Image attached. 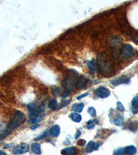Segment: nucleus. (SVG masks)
Listing matches in <instances>:
<instances>
[{
    "mask_svg": "<svg viewBox=\"0 0 138 155\" xmlns=\"http://www.w3.org/2000/svg\"><path fill=\"white\" fill-rule=\"evenodd\" d=\"M117 110H119V111L120 112H122L124 110V107L123 106V104L120 101H118V102L117 103Z\"/></svg>",
    "mask_w": 138,
    "mask_h": 155,
    "instance_id": "nucleus-26",
    "label": "nucleus"
},
{
    "mask_svg": "<svg viewBox=\"0 0 138 155\" xmlns=\"http://www.w3.org/2000/svg\"><path fill=\"white\" fill-rule=\"evenodd\" d=\"M84 108V104L83 103H75L72 106V110L76 112H81Z\"/></svg>",
    "mask_w": 138,
    "mask_h": 155,
    "instance_id": "nucleus-16",
    "label": "nucleus"
},
{
    "mask_svg": "<svg viewBox=\"0 0 138 155\" xmlns=\"http://www.w3.org/2000/svg\"><path fill=\"white\" fill-rule=\"evenodd\" d=\"M60 134V128L58 125H55L50 130V134L53 137H57Z\"/></svg>",
    "mask_w": 138,
    "mask_h": 155,
    "instance_id": "nucleus-13",
    "label": "nucleus"
},
{
    "mask_svg": "<svg viewBox=\"0 0 138 155\" xmlns=\"http://www.w3.org/2000/svg\"><path fill=\"white\" fill-rule=\"evenodd\" d=\"M48 107L52 110H55L57 109L58 105H57V101L55 99H53L50 101L49 103H48Z\"/></svg>",
    "mask_w": 138,
    "mask_h": 155,
    "instance_id": "nucleus-21",
    "label": "nucleus"
},
{
    "mask_svg": "<svg viewBox=\"0 0 138 155\" xmlns=\"http://www.w3.org/2000/svg\"><path fill=\"white\" fill-rule=\"evenodd\" d=\"M31 150H32L33 152L35 153V154H40L42 153V150H41V145L39 143H33L31 145Z\"/></svg>",
    "mask_w": 138,
    "mask_h": 155,
    "instance_id": "nucleus-14",
    "label": "nucleus"
},
{
    "mask_svg": "<svg viewBox=\"0 0 138 155\" xmlns=\"http://www.w3.org/2000/svg\"><path fill=\"white\" fill-rule=\"evenodd\" d=\"M0 155H7V154L6 152H3V151L1 150V152H0Z\"/></svg>",
    "mask_w": 138,
    "mask_h": 155,
    "instance_id": "nucleus-34",
    "label": "nucleus"
},
{
    "mask_svg": "<svg viewBox=\"0 0 138 155\" xmlns=\"http://www.w3.org/2000/svg\"><path fill=\"white\" fill-rule=\"evenodd\" d=\"M88 82H89V79L86 77L81 76L76 81V88L79 90L82 89L83 88H84L86 86Z\"/></svg>",
    "mask_w": 138,
    "mask_h": 155,
    "instance_id": "nucleus-8",
    "label": "nucleus"
},
{
    "mask_svg": "<svg viewBox=\"0 0 138 155\" xmlns=\"http://www.w3.org/2000/svg\"><path fill=\"white\" fill-rule=\"evenodd\" d=\"M48 135V130H46L45 131V132H43V133L41 134L40 136H37V138H35V141H39V140H42L43 139H44V138L46 137V136H47Z\"/></svg>",
    "mask_w": 138,
    "mask_h": 155,
    "instance_id": "nucleus-25",
    "label": "nucleus"
},
{
    "mask_svg": "<svg viewBox=\"0 0 138 155\" xmlns=\"http://www.w3.org/2000/svg\"><path fill=\"white\" fill-rule=\"evenodd\" d=\"M123 121H124V117L121 114H118L117 117L113 119V123L117 126H122L123 124Z\"/></svg>",
    "mask_w": 138,
    "mask_h": 155,
    "instance_id": "nucleus-18",
    "label": "nucleus"
},
{
    "mask_svg": "<svg viewBox=\"0 0 138 155\" xmlns=\"http://www.w3.org/2000/svg\"><path fill=\"white\" fill-rule=\"evenodd\" d=\"M26 117L23 112L20 111L17 112L16 114H15L13 119L7 125L5 130L1 134V139H3V138L9 135L13 131L17 128L19 126H20L26 121Z\"/></svg>",
    "mask_w": 138,
    "mask_h": 155,
    "instance_id": "nucleus-1",
    "label": "nucleus"
},
{
    "mask_svg": "<svg viewBox=\"0 0 138 155\" xmlns=\"http://www.w3.org/2000/svg\"><path fill=\"white\" fill-rule=\"evenodd\" d=\"M70 101L69 100H64V101H63L62 103H61V106L60 107V108H63V107H65V106H67L70 103Z\"/></svg>",
    "mask_w": 138,
    "mask_h": 155,
    "instance_id": "nucleus-28",
    "label": "nucleus"
},
{
    "mask_svg": "<svg viewBox=\"0 0 138 155\" xmlns=\"http://www.w3.org/2000/svg\"><path fill=\"white\" fill-rule=\"evenodd\" d=\"M88 112H89V114L93 117H95L97 114L95 108H93V107H90V108H89V109H88Z\"/></svg>",
    "mask_w": 138,
    "mask_h": 155,
    "instance_id": "nucleus-23",
    "label": "nucleus"
},
{
    "mask_svg": "<svg viewBox=\"0 0 138 155\" xmlns=\"http://www.w3.org/2000/svg\"><path fill=\"white\" fill-rule=\"evenodd\" d=\"M76 153V148L75 147H68L64 148L61 151V155H74Z\"/></svg>",
    "mask_w": 138,
    "mask_h": 155,
    "instance_id": "nucleus-11",
    "label": "nucleus"
},
{
    "mask_svg": "<svg viewBox=\"0 0 138 155\" xmlns=\"http://www.w3.org/2000/svg\"><path fill=\"white\" fill-rule=\"evenodd\" d=\"M80 135H81V131H80L79 130H78L77 131V132H76L75 135V139H77Z\"/></svg>",
    "mask_w": 138,
    "mask_h": 155,
    "instance_id": "nucleus-31",
    "label": "nucleus"
},
{
    "mask_svg": "<svg viewBox=\"0 0 138 155\" xmlns=\"http://www.w3.org/2000/svg\"><path fill=\"white\" fill-rule=\"evenodd\" d=\"M87 66L89 67V70L92 72V73H96L98 70V63L93 60L88 61L87 62Z\"/></svg>",
    "mask_w": 138,
    "mask_h": 155,
    "instance_id": "nucleus-10",
    "label": "nucleus"
},
{
    "mask_svg": "<svg viewBox=\"0 0 138 155\" xmlns=\"http://www.w3.org/2000/svg\"><path fill=\"white\" fill-rule=\"evenodd\" d=\"M124 151L128 155H133L137 152V148L134 145H128L125 147Z\"/></svg>",
    "mask_w": 138,
    "mask_h": 155,
    "instance_id": "nucleus-17",
    "label": "nucleus"
},
{
    "mask_svg": "<svg viewBox=\"0 0 138 155\" xmlns=\"http://www.w3.org/2000/svg\"><path fill=\"white\" fill-rule=\"evenodd\" d=\"M44 116H45V114H44V113H43L39 114V115L36 116V117L30 118L29 123H31V124H37V123L40 122V121H42L44 119Z\"/></svg>",
    "mask_w": 138,
    "mask_h": 155,
    "instance_id": "nucleus-12",
    "label": "nucleus"
},
{
    "mask_svg": "<svg viewBox=\"0 0 138 155\" xmlns=\"http://www.w3.org/2000/svg\"><path fill=\"white\" fill-rule=\"evenodd\" d=\"M69 117L72 121L75 123H79L82 121V116L77 112H72L69 114Z\"/></svg>",
    "mask_w": 138,
    "mask_h": 155,
    "instance_id": "nucleus-15",
    "label": "nucleus"
},
{
    "mask_svg": "<svg viewBox=\"0 0 138 155\" xmlns=\"http://www.w3.org/2000/svg\"><path fill=\"white\" fill-rule=\"evenodd\" d=\"M75 75H77V73H71V74H69L68 76L66 77V81H65V88H66V92L64 93V95L62 96V98H64L68 96L69 94L70 93V92L72 90L73 88L74 84H75Z\"/></svg>",
    "mask_w": 138,
    "mask_h": 155,
    "instance_id": "nucleus-2",
    "label": "nucleus"
},
{
    "mask_svg": "<svg viewBox=\"0 0 138 155\" xmlns=\"http://www.w3.org/2000/svg\"><path fill=\"white\" fill-rule=\"evenodd\" d=\"M124 149L119 148L115 151V155H124Z\"/></svg>",
    "mask_w": 138,
    "mask_h": 155,
    "instance_id": "nucleus-27",
    "label": "nucleus"
},
{
    "mask_svg": "<svg viewBox=\"0 0 138 155\" xmlns=\"http://www.w3.org/2000/svg\"><path fill=\"white\" fill-rule=\"evenodd\" d=\"M52 92L54 96H59L60 95L61 89L59 87H53L52 88Z\"/></svg>",
    "mask_w": 138,
    "mask_h": 155,
    "instance_id": "nucleus-24",
    "label": "nucleus"
},
{
    "mask_svg": "<svg viewBox=\"0 0 138 155\" xmlns=\"http://www.w3.org/2000/svg\"><path fill=\"white\" fill-rule=\"evenodd\" d=\"M130 78L127 76H125V75H123L122 77H118V78L114 79L111 82V84L113 85V86H118L120 84H127L128 83H130Z\"/></svg>",
    "mask_w": 138,
    "mask_h": 155,
    "instance_id": "nucleus-7",
    "label": "nucleus"
},
{
    "mask_svg": "<svg viewBox=\"0 0 138 155\" xmlns=\"http://www.w3.org/2000/svg\"><path fill=\"white\" fill-rule=\"evenodd\" d=\"M131 104H132V107H133L134 110H137L138 109V95L135 96V97L133 99Z\"/></svg>",
    "mask_w": 138,
    "mask_h": 155,
    "instance_id": "nucleus-22",
    "label": "nucleus"
},
{
    "mask_svg": "<svg viewBox=\"0 0 138 155\" xmlns=\"http://www.w3.org/2000/svg\"><path fill=\"white\" fill-rule=\"evenodd\" d=\"M29 151V145L26 143H22L21 144L16 145L13 148L12 152L16 155L25 154Z\"/></svg>",
    "mask_w": 138,
    "mask_h": 155,
    "instance_id": "nucleus-4",
    "label": "nucleus"
},
{
    "mask_svg": "<svg viewBox=\"0 0 138 155\" xmlns=\"http://www.w3.org/2000/svg\"><path fill=\"white\" fill-rule=\"evenodd\" d=\"M39 127H40V124H33V125H31V130H35V129L37 128H39Z\"/></svg>",
    "mask_w": 138,
    "mask_h": 155,
    "instance_id": "nucleus-32",
    "label": "nucleus"
},
{
    "mask_svg": "<svg viewBox=\"0 0 138 155\" xmlns=\"http://www.w3.org/2000/svg\"><path fill=\"white\" fill-rule=\"evenodd\" d=\"M122 55L126 58H130L134 55V48L130 44H125L122 48Z\"/></svg>",
    "mask_w": 138,
    "mask_h": 155,
    "instance_id": "nucleus-6",
    "label": "nucleus"
},
{
    "mask_svg": "<svg viewBox=\"0 0 138 155\" xmlns=\"http://www.w3.org/2000/svg\"><path fill=\"white\" fill-rule=\"evenodd\" d=\"M12 143H9V144H8V145H5V146H3V149H7V148H9V147H10V146H12Z\"/></svg>",
    "mask_w": 138,
    "mask_h": 155,
    "instance_id": "nucleus-33",
    "label": "nucleus"
},
{
    "mask_svg": "<svg viewBox=\"0 0 138 155\" xmlns=\"http://www.w3.org/2000/svg\"><path fill=\"white\" fill-rule=\"evenodd\" d=\"M99 122L98 119H91V120H89V121H88L87 123H86V128L87 129H92L94 128L95 125L98 124Z\"/></svg>",
    "mask_w": 138,
    "mask_h": 155,
    "instance_id": "nucleus-19",
    "label": "nucleus"
},
{
    "mask_svg": "<svg viewBox=\"0 0 138 155\" xmlns=\"http://www.w3.org/2000/svg\"><path fill=\"white\" fill-rule=\"evenodd\" d=\"M89 95V93H86L84 94H82V95L78 96V97H77V100H79V99H82V98H84V97H86V96H88Z\"/></svg>",
    "mask_w": 138,
    "mask_h": 155,
    "instance_id": "nucleus-30",
    "label": "nucleus"
},
{
    "mask_svg": "<svg viewBox=\"0 0 138 155\" xmlns=\"http://www.w3.org/2000/svg\"><path fill=\"white\" fill-rule=\"evenodd\" d=\"M100 147V144L98 143H95L93 141H89V143L86 146V151L87 152H91L94 150H97Z\"/></svg>",
    "mask_w": 138,
    "mask_h": 155,
    "instance_id": "nucleus-9",
    "label": "nucleus"
},
{
    "mask_svg": "<svg viewBox=\"0 0 138 155\" xmlns=\"http://www.w3.org/2000/svg\"><path fill=\"white\" fill-rule=\"evenodd\" d=\"M98 64V68H100L102 73H107V72H110V71H111V63L110 62V60H108L107 55H104V56H102L101 55H99V61Z\"/></svg>",
    "mask_w": 138,
    "mask_h": 155,
    "instance_id": "nucleus-3",
    "label": "nucleus"
},
{
    "mask_svg": "<svg viewBox=\"0 0 138 155\" xmlns=\"http://www.w3.org/2000/svg\"><path fill=\"white\" fill-rule=\"evenodd\" d=\"M128 129H129L130 130L133 131V132H135L136 130L138 129V121H132L130 122L127 126Z\"/></svg>",
    "mask_w": 138,
    "mask_h": 155,
    "instance_id": "nucleus-20",
    "label": "nucleus"
},
{
    "mask_svg": "<svg viewBox=\"0 0 138 155\" xmlns=\"http://www.w3.org/2000/svg\"><path fill=\"white\" fill-rule=\"evenodd\" d=\"M86 141L84 139H79V141H77V145H80V146H83V145L86 144Z\"/></svg>",
    "mask_w": 138,
    "mask_h": 155,
    "instance_id": "nucleus-29",
    "label": "nucleus"
},
{
    "mask_svg": "<svg viewBox=\"0 0 138 155\" xmlns=\"http://www.w3.org/2000/svg\"><path fill=\"white\" fill-rule=\"evenodd\" d=\"M94 95L102 99L107 98V97H109L110 95H111V91H110L107 88L100 86V87L98 88L95 90Z\"/></svg>",
    "mask_w": 138,
    "mask_h": 155,
    "instance_id": "nucleus-5",
    "label": "nucleus"
}]
</instances>
